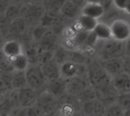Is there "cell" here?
<instances>
[{"label":"cell","instance_id":"6da1fadb","mask_svg":"<svg viewBox=\"0 0 130 116\" xmlns=\"http://www.w3.org/2000/svg\"><path fill=\"white\" fill-rule=\"evenodd\" d=\"M87 66L88 82L93 88L98 89L112 82V78L98 60H92Z\"/></svg>","mask_w":130,"mask_h":116},{"label":"cell","instance_id":"7a4b0ae2","mask_svg":"<svg viewBox=\"0 0 130 116\" xmlns=\"http://www.w3.org/2000/svg\"><path fill=\"white\" fill-rule=\"evenodd\" d=\"M45 10L41 2H24L21 6L22 17L28 27H35L39 25L40 19L44 14Z\"/></svg>","mask_w":130,"mask_h":116},{"label":"cell","instance_id":"3957f363","mask_svg":"<svg viewBox=\"0 0 130 116\" xmlns=\"http://www.w3.org/2000/svg\"><path fill=\"white\" fill-rule=\"evenodd\" d=\"M99 52L98 56L101 62L124 58L125 56V43L119 42L113 39L103 41Z\"/></svg>","mask_w":130,"mask_h":116},{"label":"cell","instance_id":"277c9868","mask_svg":"<svg viewBox=\"0 0 130 116\" xmlns=\"http://www.w3.org/2000/svg\"><path fill=\"white\" fill-rule=\"evenodd\" d=\"M27 85L40 93L46 90V80L42 71L41 65H30L25 71Z\"/></svg>","mask_w":130,"mask_h":116},{"label":"cell","instance_id":"5b68a950","mask_svg":"<svg viewBox=\"0 0 130 116\" xmlns=\"http://www.w3.org/2000/svg\"><path fill=\"white\" fill-rule=\"evenodd\" d=\"M61 78L65 80L80 78L88 80V66L86 65L75 64L73 62H65L60 65Z\"/></svg>","mask_w":130,"mask_h":116},{"label":"cell","instance_id":"8992f818","mask_svg":"<svg viewBox=\"0 0 130 116\" xmlns=\"http://www.w3.org/2000/svg\"><path fill=\"white\" fill-rule=\"evenodd\" d=\"M43 113L44 115L50 116L58 109V100L46 90L38 93L37 103L35 104Z\"/></svg>","mask_w":130,"mask_h":116},{"label":"cell","instance_id":"52a82bcc","mask_svg":"<svg viewBox=\"0 0 130 116\" xmlns=\"http://www.w3.org/2000/svg\"><path fill=\"white\" fill-rule=\"evenodd\" d=\"M112 39L125 43L130 37V23L123 19H117L110 25Z\"/></svg>","mask_w":130,"mask_h":116},{"label":"cell","instance_id":"ba28073f","mask_svg":"<svg viewBox=\"0 0 130 116\" xmlns=\"http://www.w3.org/2000/svg\"><path fill=\"white\" fill-rule=\"evenodd\" d=\"M18 93L20 108L27 109L36 104L38 93L28 86L18 90Z\"/></svg>","mask_w":130,"mask_h":116},{"label":"cell","instance_id":"9c48e42d","mask_svg":"<svg viewBox=\"0 0 130 116\" xmlns=\"http://www.w3.org/2000/svg\"><path fill=\"white\" fill-rule=\"evenodd\" d=\"M88 86H90L88 81L80 78H73L66 80V93L75 97H76Z\"/></svg>","mask_w":130,"mask_h":116},{"label":"cell","instance_id":"30bf717a","mask_svg":"<svg viewBox=\"0 0 130 116\" xmlns=\"http://www.w3.org/2000/svg\"><path fill=\"white\" fill-rule=\"evenodd\" d=\"M101 64L109 74V76L113 79L114 77L119 75L120 74L125 71V59H116L104 62H101Z\"/></svg>","mask_w":130,"mask_h":116},{"label":"cell","instance_id":"8fae6325","mask_svg":"<svg viewBox=\"0 0 130 116\" xmlns=\"http://www.w3.org/2000/svg\"><path fill=\"white\" fill-rule=\"evenodd\" d=\"M106 106L98 98L81 106V112L84 116L104 115Z\"/></svg>","mask_w":130,"mask_h":116},{"label":"cell","instance_id":"7c38bea8","mask_svg":"<svg viewBox=\"0 0 130 116\" xmlns=\"http://www.w3.org/2000/svg\"><path fill=\"white\" fill-rule=\"evenodd\" d=\"M27 27L28 26L27 23L22 17H18V19L13 21L11 23L8 35L5 37L6 40H15L19 41L21 36Z\"/></svg>","mask_w":130,"mask_h":116},{"label":"cell","instance_id":"4fadbf2b","mask_svg":"<svg viewBox=\"0 0 130 116\" xmlns=\"http://www.w3.org/2000/svg\"><path fill=\"white\" fill-rule=\"evenodd\" d=\"M59 37L49 30L37 46L40 51H54L59 45Z\"/></svg>","mask_w":130,"mask_h":116},{"label":"cell","instance_id":"5bb4252c","mask_svg":"<svg viewBox=\"0 0 130 116\" xmlns=\"http://www.w3.org/2000/svg\"><path fill=\"white\" fill-rule=\"evenodd\" d=\"M112 84L120 95L130 93V74L123 72L112 79Z\"/></svg>","mask_w":130,"mask_h":116},{"label":"cell","instance_id":"9a60e30c","mask_svg":"<svg viewBox=\"0 0 130 116\" xmlns=\"http://www.w3.org/2000/svg\"><path fill=\"white\" fill-rule=\"evenodd\" d=\"M46 90L52 94L57 100L61 98L66 92V80L62 78L58 79L46 81Z\"/></svg>","mask_w":130,"mask_h":116},{"label":"cell","instance_id":"2e32d148","mask_svg":"<svg viewBox=\"0 0 130 116\" xmlns=\"http://www.w3.org/2000/svg\"><path fill=\"white\" fill-rule=\"evenodd\" d=\"M105 11L99 1H88L86 5L82 9V14L98 20L101 17Z\"/></svg>","mask_w":130,"mask_h":116},{"label":"cell","instance_id":"e0dca14e","mask_svg":"<svg viewBox=\"0 0 130 116\" xmlns=\"http://www.w3.org/2000/svg\"><path fill=\"white\" fill-rule=\"evenodd\" d=\"M41 68L46 81L55 80L61 78L60 65L53 59L50 62L42 65Z\"/></svg>","mask_w":130,"mask_h":116},{"label":"cell","instance_id":"ac0fdd59","mask_svg":"<svg viewBox=\"0 0 130 116\" xmlns=\"http://www.w3.org/2000/svg\"><path fill=\"white\" fill-rule=\"evenodd\" d=\"M60 14L66 19L77 20L82 14V10L77 7L72 2V0L65 1L61 10Z\"/></svg>","mask_w":130,"mask_h":116},{"label":"cell","instance_id":"d6986e66","mask_svg":"<svg viewBox=\"0 0 130 116\" xmlns=\"http://www.w3.org/2000/svg\"><path fill=\"white\" fill-rule=\"evenodd\" d=\"M2 50L5 54V57L7 58L16 56L18 55L23 53L24 52L23 46L21 44V43L18 40H6Z\"/></svg>","mask_w":130,"mask_h":116},{"label":"cell","instance_id":"ffe728a7","mask_svg":"<svg viewBox=\"0 0 130 116\" xmlns=\"http://www.w3.org/2000/svg\"><path fill=\"white\" fill-rule=\"evenodd\" d=\"M62 17V15L60 13H54V12L45 11L44 14H43L40 19L39 24L50 30L56 23H58L61 20Z\"/></svg>","mask_w":130,"mask_h":116},{"label":"cell","instance_id":"44dd1931","mask_svg":"<svg viewBox=\"0 0 130 116\" xmlns=\"http://www.w3.org/2000/svg\"><path fill=\"white\" fill-rule=\"evenodd\" d=\"M23 50L30 65H39V49L36 43H32L31 45L23 48Z\"/></svg>","mask_w":130,"mask_h":116},{"label":"cell","instance_id":"7402d4cb","mask_svg":"<svg viewBox=\"0 0 130 116\" xmlns=\"http://www.w3.org/2000/svg\"><path fill=\"white\" fill-rule=\"evenodd\" d=\"M93 32L95 33L98 40L107 41L112 39L110 27L107 24L98 22Z\"/></svg>","mask_w":130,"mask_h":116},{"label":"cell","instance_id":"603a6c76","mask_svg":"<svg viewBox=\"0 0 130 116\" xmlns=\"http://www.w3.org/2000/svg\"><path fill=\"white\" fill-rule=\"evenodd\" d=\"M11 87L12 90H18L27 85V80L25 76V71H14L11 73Z\"/></svg>","mask_w":130,"mask_h":116},{"label":"cell","instance_id":"cb8c5ba5","mask_svg":"<svg viewBox=\"0 0 130 116\" xmlns=\"http://www.w3.org/2000/svg\"><path fill=\"white\" fill-rule=\"evenodd\" d=\"M8 59L12 64V66L14 71H25L30 65L27 61V59L24 54V52L16 56L8 58Z\"/></svg>","mask_w":130,"mask_h":116},{"label":"cell","instance_id":"d4e9b609","mask_svg":"<svg viewBox=\"0 0 130 116\" xmlns=\"http://www.w3.org/2000/svg\"><path fill=\"white\" fill-rule=\"evenodd\" d=\"M22 3L23 2H11V4L8 7L4 15L11 22L18 17H21Z\"/></svg>","mask_w":130,"mask_h":116},{"label":"cell","instance_id":"484cf974","mask_svg":"<svg viewBox=\"0 0 130 116\" xmlns=\"http://www.w3.org/2000/svg\"><path fill=\"white\" fill-rule=\"evenodd\" d=\"M78 102L81 104V106L84 103H88L97 99V94L94 88H93L91 85L82 90L76 97Z\"/></svg>","mask_w":130,"mask_h":116},{"label":"cell","instance_id":"4316f807","mask_svg":"<svg viewBox=\"0 0 130 116\" xmlns=\"http://www.w3.org/2000/svg\"><path fill=\"white\" fill-rule=\"evenodd\" d=\"M64 2L63 0H44L42 1V5L46 11L60 13Z\"/></svg>","mask_w":130,"mask_h":116},{"label":"cell","instance_id":"83f0119b","mask_svg":"<svg viewBox=\"0 0 130 116\" xmlns=\"http://www.w3.org/2000/svg\"><path fill=\"white\" fill-rule=\"evenodd\" d=\"M124 115L125 111L117 103L106 106L104 116H124Z\"/></svg>","mask_w":130,"mask_h":116},{"label":"cell","instance_id":"f1b7e54d","mask_svg":"<svg viewBox=\"0 0 130 116\" xmlns=\"http://www.w3.org/2000/svg\"><path fill=\"white\" fill-rule=\"evenodd\" d=\"M33 27H28L19 40V42L22 45L23 48L34 43L33 40Z\"/></svg>","mask_w":130,"mask_h":116},{"label":"cell","instance_id":"f546056e","mask_svg":"<svg viewBox=\"0 0 130 116\" xmlns=\"http://www.w3.org/2000/svg\"><path fill=\"white\" fill-rule=\"evenodd\" d=\"M66 55L67 50L64 49L62 46L59 45L53 52V59L59 65L66 62Z\"/></svg>","mask_w":130,"mask_h":116},{"label":"cell","instance_id":"4dcf8cb0","mask_svg":"<svg viewBox=\"0 0 130 116\" xmlns=\"http://www.w3.org/2000/svg\"><path fill=\"white\" fill-rule=\"evenodd\" d=\"M49 30L48 28L44 27L41 25H37L33 27V40L34 43H37L43 38L45 33Z\"/></svg>","mask_w":130,"mask_h":116},{"label":"cell","instance_id":"1f68e13d","mask_svg":"<svg viewBox=\"0 0 130 116\" xmlns=\"http://www.w3.org/2000/svg\"><path fill=\"white\" fill-rule=\"evenodd\" d=\"M11 23V21H9L4 14L0 15V33H2V34L5 37H6V36L8 35Z\"/></svg>","mask_w":130,"mask_h":116},{"label":"cell","instance_id":"d6a6232c","mask_svg":"<svg viewBox=\"0 0 130 116\" xmlns=\"http://www.w3.org/2000/svg\"><path fill=\"white\" fill-rule=\"evenodd\" d=\"M117 103L125 112L130 110V93L120 95Z\"/></svg>","mask_w":130,"mask_h":116},{"label":"cell","instance_id":"836d02e7","mask_svg":"<svg viewBox=\"0 0 130 116\" xmlns=\"http://www.w3.org/2000/svg\"><path fill=\"white\" fill-rule=\"evenodd\" d=\"M113 4L118 9L130 14V0H116L113 1Z\"/></svg>","mask_w":130,"mask_h":116},{"label":"cell","instance_id":"e575fe53","mask_svg":"<svg viewBox=\"0 0 130 116\" xmlns=\"http://www.w3.org/2000/svg\"><path fill=\"white\" fill-rule=\"evenodd\" d=\"M54 51H40L39 50V65H42L53 59Z\"/></svg>","mask_w":130,"mask_h":116},{"label":"cell","instance_id":"d590c367","mask_svg":"<svg viewBox=\"0 0 130 116\" xmlns=\"http://www.w3.org/2000/svg\"><path fill=\"white\" fill-rule=\"evenodd\" d=\"M14 71L12 64L11 63L8 58L5 57L1 62H0V71L5 72V73H12Z\"/></svg>","mask_w":130,"mask_h":116},{"label":"cell","instance_id":"8d00e7d4","mask_svg":"<svg viewBox=\"0 0 130 116\" xmlns=\"http://www.w3.org/2000/svg\"><path fill=\"white\" fill-rule=\"evenodd\" d=\"M27 116H43L44 115L41 110L36 106H33L30 108L26 109Z\"/></svg>","mask_w":130,"mask_h":116},{"label":"cell","instance_id":"74e56055","mask_svg":"<svg viewBox=\"0 0 130 116\" xmlns=\"http://www.w3.org/2000/svg\"><path fill=\"white\" fill-rule=\"evenodd\" d=\"M12 88L8 86L0 77V99L2 98L8 92L11 90Z\"/></svg>","mask_w":130,"mask_h":116},{"label":"cell","instance_id":"f35d334b","mask_svg":"<svg viewBox=\"0 0 130 116\" xmlns=\"http://www.w3.org/2000/svg\"><path fill=\"white\" fill-rule=\"evenodd\" d=\"M10 4H11V1L0 0V15L5 14V13Z\"/></svg>","mask_w":130,"mask_h":116},{"label":"cell","instance_id":"ab89813d","mask_svg":"<svg viewBox=\"0 0 130 116\" xmlns=\"http://www.w3.org/2000/svg\"><path fill=\"white\" fill-rule=\"evenodd\" d=\"M73 3L77 6L81 10L86 5V4L88 3V1H85V0H72Z\"/></svg>","mask_w":130,"mask_h":116},{"label":"cell","instance_id":"60d3db41","mask_svg":"<svg viewBox=\"0 0 130 116\" xmlns=\"http://www.w3.org/2000/svg\"><path fill=\"white\" fill-rule=\"evenodd\" d=\"M125 58L130 57V37L125 42Z\"/></svg>","mask_w":130,"mask_h":116},{"label":"cell","instance_id":"b9f144b4","mask_svg":"<svg viewBox=\"0 0 130 116\" xmlns=\"http://www.w3.org/2000/svg\"><path fill=\"white\" fill-rule=\"evenodd\" d=\"M125 72L130 74V57L125 58Z\"/></svg>","mask_w":130,"mask_h":116},{"label":"cell","instance_id":"7bdbcfd3","mask_svg":"<svg viewBox=\"0 0 130 116\" xmlns=\"http://www.w3.org/2000/svg\"><path fill=\"white\" fill-rule=\"evenodd\" d=\"M5 42H6L5 37L2 34V33H0V49H2V47H3Z\"/></svg>","mask_w":130,"mask_h":116},{"label":"cell","instance_id":"ee69618b","mask_svg":"<svg viewBox=\"0 0 130 116\" xmlns=\"http://www.w3.org/2000/svg\"><path fill=\"white\" fill-rule=\"evenodd\" d=\"M5 58V54L3 53V52H2V49H0V62L4 59Z\"/></svg>","mask_w":130,"mask_h":116},{"label":"cell","instance_id":"f6af8a7d","mask_svg":"<svg viewBox=\"0 0 130 116\" xmlns=\"http://www.w3.org/2000/svg\"><path fill=\"white\" fill-rule=\"evenodd\" d=\"M72 116H84V115L81 112V111H76L73 113Z\"/></svg>","mask_w":130,"mask_h":116},{"label":"cell","instance_id":"bcb514c9","mask_svg":"<svg viewBox=\"0 0 130 116\" xmlns=\"http://www.w3.org/2000/svg\"><path fill=\"white\" fill-rule=\"evenodd\" d=\"M50 116H61V115H59V112H58V111L56 110V111L53 115H51Z\"/></svg>","mask_w":130,"mask_h":116},{"label":"cell","instance_id":"7dc6e473","mask_svg":"<svg viewBox=\"0 0 130 116\" xmlns=\"http://www.w3.org/2000/svg\"><path fill=\"white\" fill-rule=\"evenodd\" d=\"M124 116H130V110L129 111H126L125 112V115Z\"/></svg>","mask_w":130,"mask_h":116},{"label":"cell","instance_id":"c3c4849f","mask_svg":"<svg viewBox=\"0 0 130 116\" xmlns=\"http://www.w3.org/2000/svg\"><path fill=\"white\" fill-rule=\"evenodd\" d=\"M0 116H6L5 115H4L3 113H2L1 112H0Z\"/></svg>","mask_w":130,"mask_h":116},{"label":"cell","instance_id":"681fc988","mask_svg":"<svg viewBox=\"0 0 130 116\" xmlns=\"http://www.w3.org/2000/svg\"><path fill=\"white\" fill-rule=\"evenodd\" d=\"M93 116H104V115H93Z\"/></svg>","mask_w":130,"mask_h":116},{"label":"cell","instance_id":"f907efd6","mask_svg":"<svg viewBox=\"0 0 130 116\" xmlns=\"http://www.w3.org/2000/svg\"><path fill=\"white\" fill-rule=\"evenodd\" d=\"M43 116H48V115H43Z\"/></svg>","mask_w":130,"mask_h":116}]
</instances>
